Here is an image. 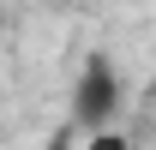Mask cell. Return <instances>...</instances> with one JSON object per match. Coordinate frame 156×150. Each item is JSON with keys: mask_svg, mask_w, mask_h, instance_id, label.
<instances>
[{"mask_svg": "<svg viewBox=\"0 0 156 150\" xmlns=\"http://www.w3.org/2000/svg\"><path fill=\"white\" fill-rule=\"evenodd\" d=\"M120 96H126V90H120L114 54H84V66H78V78H72V120H78V132L114 126Z\"/></svg>", "mask_w": 156, "mask_h": 150, "instance_id": "6da1fadb", "label": "cell"}, {"mask_svg": "<svg viewBox=\"0 0 156 150\" xmlns=\"http://www.w3.org/2000/svg\"><path fill=\"white\" fill-rule=\"evenodd\" d=\"M84 150H132V138H126V132H120V126H96V132H90V144H84Z\"/></svg>", "mask_w": 156, "mask_h": 150, "instance_id": "7a4b0ae2", "label": "cell"}, {"mask_svg": "<svg viewBox=\"0 0 156 150\" xmlns=\"http://www.w3.org/2000/svg\"><path fill=\"white\" fill-rule=\"evenodd\" d=\"M150 102H156V90H150Z\"/></svg>", "mask_w": 156, "mask_h": 150, "instance_id": "3957f363", "label": "cell"}]
</instances>
